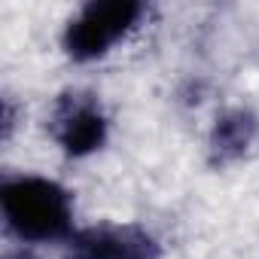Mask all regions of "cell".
I'll list each match as a JSON object with an SVG mask.
<instances>
[{"instance_id":"1","label":"cell","mask_w":259,"mask_h":259,"mask_svg":"<svg viewBox=\"0 0 259 259\" xmlns=\"http://www.w3.org/2000/svg\"><path fill=\"white\" fill-rule=\"evenodd\" d=\"M0 210L7 229L22 244H55L67 241L73 229L70 192L40 174H13L0 183Z\"/></svg>"},{"instance_id":"2","label":"cell","mask_w":259,"mask_h":259,"mask_svg":"<svg viewBox=\"0 0 259 259\" xmlns=\"http://www.w3.org/2000/svg\"><path fill=\"white\" fill-rule=\"evenodd\" d=\"M147 7L138 0H95L85 4L67 25L61 34V46L67 52V58L89 64L98 61L104 55L113 52L116 43H122L132 34L141 19H144Z\"/></svg>"},{"instance_id":"3","label":"cell","mask_w":259,"mask_h":259,"mask_svg":"<svg viewBox=\"0 0 259 259\" xmlns=\"http://www.w3.org/2000/svg\"><path fill=\"white\" fill-rule=\"evenodd\" d=\"M49 132L64 156L85 159L107 144L110 119L92 92H67L55 101L49 116Z\"/></svg>"},{"instance_id":"4","label":"cell","mask_w":259,"mask_h":259,"mask_svg":"<svg viewBox=\"0 0 259 259\" xmlns=\"http://www.w3.org/2000/svg\"><path fill=\"white\" fill-rule=\"evenodd\" d=\"M64 259H162V244L138 223H98L64 241Z\"/></svg>"},{"instance_id":"5","label":"cell","mask_w":259,"mask_h":259,"mask_svg":"<svg viewBox=\"0 0 259 259\" xmlns=\"http://www.w3.org/2000/svg\"><path fill=\"white\" fill-rule=\"evenodd\" d=\"M259 138V119L247 107H232L223 116H217L210 132V156L217 165L241 159Z\"/></svg>"}]
</instances>
